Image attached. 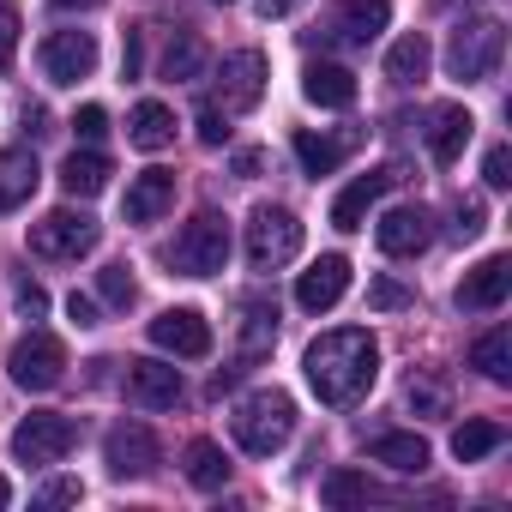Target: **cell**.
<instances>
[{
    "label": "cell",
    "mask_w": 512,
    "mask_h": 512,
    "mask_svg": "<svg viewBox=\"0 0 512 512\" xmlns=\"http://www.w3.org/2000/svg\"><path fill=\"white\" fill-rule=\"evenodd\" d=\"M217 7H229V0H217Z\"/></svg>",
    "instance_id": "816d5d0a"
},
{
    "label": "cell",
    "mask_w": 512,
    "mask_h": 512,
    "mask_svg": "<svg viewBox=\"0 0 512 512\" xmlns=\"http://www.w3.org/2000/svg\"><path fill=\"white\" fill-rule=\"evenodd\" d=\"M500 440H506L500 422H464V428L452 434V458H458V464H476V458H488Z\"/></svg>",
    "instance_id": "1f68e13d"
},
{
    "label": "cell",
    "mask_w": 512,
    "mask_h": 512,
    "mask_svg": "<svg viewBox=\"0 0 512 512\" xmlns=\"http://www.w3.org/2000/svg\"><path fill=\"white\" fill-rule=\"evenodd\" d=\"M410 302H416V296H410L398 278H374V284H368V308H380V314H398V308H410Z\"/></svg>",
    "instance_id": "74e56055"
},
{
    "label": "cell",
    "mask_w": 512,
    "mask_h": 512,
    "mask_svg": "<svg viewBox=\"0 0 512 512\" xmlns=\"http://www.w3.org/2000/svg\"><path fill=\"white\" fill-rule=\"evenodd\" d=\"M404 404L416 410V416H452V386L440 380V374H410V386H404Z\"/></svg>",
    "instance_id": "4dcf8cb0"
},
{
    "label": "cell",
    "mask_w": 512,
    "mask_h": 512,
    "mask_svg": "<svg viewBox=\"0 0 512 512\" xmlns=\"http://www.w3.org/2000/svg\"><path fill=\"white\" fill-rule=\"evenodd\" d=\"M169 205H175V175L169 169H145L127 187V223H157Z\"/></svg>",
    "instance_id": "44dd1931"
},
{
    "label": "cell",
    "mask_w": 512,
    "mask_h": 512,
    "mask_svg": "<svg viewBox=\"0 0 512 512\" xmlns=\"http://www.w3.org/2000/svg\"><path fill=\"white\" fill-rule=\"evenodd\" d=\"M482 229H488L482 199H458V205H452V241H476Z\"/></svg>",
    "instance_id": "8d00e7d4"
},
{
    "label": "cell",
    "mask_w": 512,
    "mask_h": 512,
    "mask_svg": "<svg viewBox=\"0 0 512 512\" xmlns=\"http://www.w3.org/2000/svg\"><path fill=\"white\" fill-rule=\"evenodd\" d=\"M157 458H163V446H157V434H151L145 422H115L109 440H103V464H109V476H121V482L151 476Z\"/></svg>",
    "instance_id": "8fae6325"
},
{
    "label": "cell",
    "mask_w": 512,
    "mask_h": 512,
    "mask_svg": "<svg viewBox=\"0 0 512 512\" xmlns=\"http://www.w3.org/2000/svg\"><path fill=\"white\" fill-rule=\"evenodd\" d=\"M19 127H25V133H31V139H43V133H49V115H43V109H37V103H31V109H25V115H19Z\"/></svg>",
    "instance_id": "7dc6e473"
},
{
    "label": "cell",
    "mask_w": 512,
    "mask_h": 512,
    "mask_svg": "<svg viewBox=\"0 0 512 512\" xmlns=\"http://www.w3.org/2000/svg\"><path fill=\"white\" fill-rule=\"evenodd\" d=\"M374 241H380V253H392V260H416V253H428V241H434V217L422 205H398V211L380 217Z\"/></svg>",
    "instance_id": "2e32d148"
},
{
    "label": "cell",
    "mask_w": 512,
    "mask_h": 512,
    "mask_svg": "<svg viewBox=\"0 0 512 512\" xmlns=\"http://www.w3.org/2000/svg\"><path fill=\"white\" fill-rule=\"evenodd\" d=\"M223 139H229L223 109H217V103H205V109H199V145H223Z\"/></svg>",
    "instance_id": "60d3db41"
},
{
    "label": "cell",
    "mask_w": 512,
    "mask_h": 512,
    "mask_svg": "<svg viewBox=\"0 0 512 512\" xmlns=\"http://www.w3.org/2000/svg\"><path fill=\"white\" fill-rule=\"evenodd\" d=\"M79 446V422L73 416H61V410H37V416H25L19 428H13V458L19 464H61L67 452Z\"/></svg>",
    "instance_id": "ba28073f"
},
{
    "label": "cell",
    "mask_w": 512,
    "mask_h": 512,
    "mask_svg": "<svg viewBox=\"0 0 512 512\" xmlns=\"http://www.w3.org/2000/svg\"><path fill=\"white\" fill-rule=\"evenodd\" d=\"M0 506H13V482L7 476H0Z\"/></svg>",
    "instance_id": "f907efd6"
},
{
    "label": "cell",
    "mask_w": 512,
    "mask_h": 512,
    "mask_svg": "<svg viewBox=\"0 0 512 512\" xmlns=\"http://www.w3.org/2000/svg\"><path fill=\"white\" fill-rule=\"evenodd\" d=\"M241 314H247V326H241V344H247V356H260V350L278 338V302H272V308H266V302H247Z\"/></svg>",
    "instance_id": "836d02e7"
},
{
    "label": "cell",
    "mask_w": 512,
    "mask_h": 512,
    "mask_svg": "<svg viewBox=\"0 0 512 512\" xmlns=\"http://www.w3.org/2000/svg\"><path fill=\"white\" fill-rule=\"evenodd\" d=\"M163 260H169L181 278H211V272H223V266H229V217L199 211L193 223H181V235L169 241Z\"/></svg>",
    "instance_id": "3957f363"
},
{
    "label": "cell",
    "mask_w": 512,
    "mask_h": 512,
    "mask_svg": "<svg viewBox=\"0 0 512 512\" xmlns=\"http://www.w3.org/2000/svg\"><path fill=\"white\" fill-rule=\"evenodd\" d=\"M73 127H79V139H85V145H97V139H103V133H109V115H103V109H97V103H85V109H79V115H73Z\"/></svg>",
    "instance_id": "ab89813d"
},
{
    "label": "cell",
    "mask_w": 512,
    "mask_h": 512,
    "mask_svg": "<svg viewBox=\"0 0 512 512\" xmlns=\"http://www.w3.org/2000/svg\"><path fill=\"white\" fill-rule=\"evenodd\" d=\"M302 368H308V386H314L320 404L350 410V404H362V398L374 392V380H380V344H374L362 326H344V332L314 338Z\"/></svg>",
    "instance_id": "6da1fadb"
},
{
    "label": "cell",
    "mask_w": 512,
    "mask_h": 512,
    "mask_svg": "<svg viewBox=\"0 0 512 512\" xmlns=\"http://www.w3.org/2000/svg\"><path fill=\"white\" fill-rule=\"evenodd\" d=\"M7 374H13V386H25V392H55V386L67 380V350H61V338H55V332L19 338L13 356H7Z\"/></svg>",
    "instance_id": "30bf717a"
},
{
    "label": "cell",
    "mask_w": 512,
    "mask_h": 512,
    "mask_svg": "<svg viewBox=\"0 0 512 512\" xmlns=\"http://www.w3.org/2000/svg\"><path fill=\"white\" fill-rule=\"evenodd\" d=\"M229 428H235L241 452L272 458V452H284V446H290V434H296V404H290V392H253V398H241V404H235Z\"/></svg>",
    "instance_id": "7a4b0ae2"
},
{
    "label": "cell",
    "mask_w": 512,
    "mask_h": 512,
    "mask_svg": "<svg viewBox=\"0 0 512 512\" xmlns=\"http://www.w3.org/2000/svg\"><path fill=\"white\" fill-rule=\"evenodd\" d=\"M470 133H476L470 109H440V115H434V133H428L434 163H458V157H464V145H470Z\"/></svg>",
    "instance_id": "4316f807"
},
{
    "label": "cell",
    "mask_w": 512,
    "mask_h": 512,
    "mask_svg": "<svg viewBox=\"0 0 512 512\" xmlns=\"http://www.w3.org/2000/svg\"><path fill=\"white\" fill-rule=\"evenodd\" d=\"M290 145H296V163H302L308 175H332V169L362 145V133H338V139H326V133H308V127H302Z\"/></svg>",
    "instance_id": "ffe728a7"
},
{
    "label": "cell",
    "mask_w": 512,
    "mask_h": 512,
    "mask_svg": "<svg viewBox=\"0 0 512 512\" xmlns=\"http://www.w3.org/2000/svg\"><path fill=\"white\" fill-rule=\"evenodd\" d=\"M199 73H205V43L193 31H175V43L163 49V79L181 85V79H199Z\"/></svg>",
    "instance_id": "f546056e"
},
{
    "label": "cell",
    "mask_w": 512,
    "mask_h": 512,
    "mask_svg": "<svg viewBox=\"0 0 512 512\" xmlns=\"http://www.w3.org/2000/svg\"><path fill=\"white\" fill-rule=\"evenodd\" d=\"M386 25H392V0H338V7L326 13V25L308 31V49H326V43L368 49Z\"/></svg>",
    "instance_id": "52a82bcc"
},
{
    "label": "cell",
    "mask_w": 512,
    "mask_h": 512,
    "mask_svg": "<svg viewBox=\"0 0 512 512\" xmlns=\"http://www.w3.org/2000/svg\"><path fill=\"white\" fill-rule=\"evenodd\" d=\"M253 13H260V19H284V13H296V0H253Z\"/></svg>",
    "instance_id": "c3c4849f"
},
{
    "label": "cell",
    "mask_w": 512,
    "mask_h": 512,
    "mask_svg": "<svg viewBox=\"0 0 512 512\" xmlns=\"http://www.w3.org/2000/svg\"><path fill=\"white\" fill-rule=\"evenodd\" d=\"M181 464H187V482H193V488H223V482H229V458H223L217 440H193V446L181 452Z\"/></svg>",
    "instance_id": "f1b7e54d"
},
{
    "label": "cell",
    "mask_w": 512,
    "mask_h": 512,
    "mask_svg": "<svg viewBox=\"0 0 512 512\" xmlns=\"http://www.w3.org/2000/svg\"><path fill=\"white\" fill-rule=\"evenodd\" d=\"M13 302H19V314H25V320H43V314H49L43 284H19V290H13Z\"/></svg>",
    "instance_id": "b9f144b4"
},
{
    "label": "cell",
    "mask_w": 512,
    "mask_h": 512,
    "mask_svg": "<svg viewBox=\"0 0 512 512\" xmlns=\"http://www.w3.org/2000/svg\"><path fill=\"white\" fill-rule=\"evenodd\" d=\"M320 500H326V506H356V500H380V488H374L368 476H356V470H332V476L320 482Z\"/></svg>",
    "instance_id": "d6a6232c"
},
{
    "label": "cell",
    "mask_w": 512,
    "mask_h": 512,
    "mask_svg": "<svg viewBox=\"0 0 512 512\" xmlns=\"http://www.w3.org/2000/svg\"><path fill=\"white\" fill-rule=\"evenodd\" d=\"M260 97H266V55H260V49L223 55L217 85H211V103H217L223 115H247V109H260Z\"/></svg>",
    "instance_id": "9c48e42d"
},
{
    "label": "cell",
    "mask_w": 512,
    "mask_h": 512,
    "mask_svg": "<svg viewBox=\"0 0 512 512\" xmlns=\"http://www.w3.org/2000/svg\"><path fill=\"white\" fill-rule=\"evenodd\" d=\"M151 344L181 356V362H199V356H211V326H205L199 308H163L151 320Z\"/></svg>",
    "instance_id": "4fadbf2b"
},
{
    "label": "cell",
    "mask_w": 512,
    "mask_h": 512,
    "mask_svg": "<svg viewBox=\"0 0 512 512\" xmlns=\"http://www.w3.org/2000/svg\"><path fill=\"white\" fill-rule=\"evenodd\" d=\"M121 392H127V404H139V410H175V404L187 398V386H181V368H175V362H151V356L127 362V374H121Z\"/></svg>",
    "instance_id": "7c38bea8"
},
{
    "label": "cell",
    "mask_w": 512,
    "mask_h": 512,
    "mask_svg": "<svg viewBox=\"0 0 512 512\" xmlns=\"http://www.w3.org/2000/svg\"><path fill=\"white\" fill-rule=\"evenodd\" d=\"M61 187H67L73 199H97V193L109 187V157H103V151H67Z\"/></svg>",
    "instance_id": "d4e9b609"
},
{
    "label": "cell",
    "mask_w": 512,
    "mask_h": 512,
    "mask_svg": "<svg viewBox=\"0 0 512 512\" xmlns=\"http://www.w3.org/2000/svg\"><path fill=\"white\" fill-rule=\"evenodd\" d=\"M37 181H43V169H37V157L31 151H0V211H19V205H31V193H37Z\"/></svg>",
    "instance_id": "603a6c76"
},
{
    "label": "cell",
    "mask_w": 512,
    "mask_h": 512,
    "mask_svg": "<svg viewBox=\"0 0 512 512\" xmlns=\"http://www.w3.org/2000/svg\"><path fill=\"white\" fill-rule=\"evenodd\" d=\"M67 314H73V326H103V320H97V302H91V296H79V290L67 296Z\"/></svg>",
    "instance_id": "7bdbcfd3"
},
{
    "label": "cell",
    "mask_w": 512,
    "mask_h": 512,
    "mask_svg": "<svg viewBox=\"0 0 512 512\" xmlns=\"http://www.w3.org/2000/svg\"><path fill=\"white\" fill-rule=\"evenodd\" d=\"M127 145H139V151L175 145V115H169L163 103H139V109L127 115Z\"/></svg>",
    "instance_id": "484cf974"
},
{
    "label": "cell",
    "mask_w": 512,
    "mask_h": 512,
    "mask_svg": "<svg viewBox=\"0 0 512 512\" xmlns=\"http://www.w3.org/2000/svg\"><path fill=\"white\" fill-rule=\"evenodd\" d=\"M368 458L386 464V470H398V476H422V470H428V440L392 428V434H374V440H368Z\"/></svg>",
    "instance_id": "7402d4cb"
},
{
    "label": "cell",
    "mask_w": 512,
    "mask_h": 512,
    "mask_svg": "<svg viewBox=\"0 0 512 512\" xmlns=\"http://www.w3.org/2000/svg\"><path fill=\"white\" fill-rule=\"evenodd\" d=\"M428 61H434L428 37L410 31V37H398V43L386 49V79H392V85H422V79H428Z\"/></svg>",
    "instance_id": "cb8c5ba5"
},
{
    "label": "cell",
    "mask_w": 512,
    "mask_h": 512,
    "mask_svg": "<svg viewBox=\"0 0 512 512\" xmlns=\"http://www.w3.org/2000/svg\"><path fill=\"white\" fill-rule=\"evenodd\" d=\"M482 181H488V187H512V151H506V145H494V151L482 157Z\"/></svg>",
    "instance_id": "f35d334b"
},
{
    "label": "cell",
    "mask_w": 512,
    "mask_h": 512,
    "mask_svg": "<svg viewBox=\"0 0 512 512\" xmlns=\"http://www.w3.org/2000/svg\"><path fill=\"white\" fill-rule=\"evenodd\" d=\"M229 169H235L241 181H253V175L266 169V157H260V151H235V163H229Z\"/></svg>",
    "instance_id": "bcb514c9"
},
{
    "label": "cell",
    "mask_w": 512,
    "mask_h": 512,
    "mask_svg": "<svg viewBox=\"0 0 512 512\" xmlns=\"http://www.w3.org/2000/svg\"><path fill=\"white\" fill-rule=\"evenodd\" d=\"M97 296H103L109 308H133L139 284H133V272H127V266H103V272H97Z\"/></svg>",
    "instance_id": "e575fe53"
},
{
    "label": "cell",
    "mask_w": 512,
    "mask_h": 512,
    "mask_svg": "<svg viewBox=\"0 0 512 512\" xmlns=\"http://www.w3.org/2000/svg\"><path fill=\"white\" fill-rule=\"evenodd\" d=\"M302 253V217L284 205H260L247 217V266L253 272H278L284 260Z\"/></svg>",
    "instance_id": "5b68a950"
},
{
    "label": "cell",
    "mask_w": 512,
    "mask_h": 512,
    "mask_svg": "<svg viewBox=\"0 0 512 512\" xmlns=\"http://www.w3.org/2000/svg\"><path fill=\"white\" fill-rule=\"evenodd\" d=\"M302 97H308L314 109H350V103H356V73L338 67V61H314V67L302 73Z\"/></svg>",
    "instance_id": "d6986e66"
},
{
    "label": "cell",
    "mask_w": 512,
    "mask_h": 512,
    "mask_svg": "<svg viewBox=\"0 0 512 512\" xmlns=\"http://www.w3.org/2000/svg\"><path fill=\"white\" fill-rule=\"evenodd\" d=\"M37 500H43V506H73V500H79V482H67V476H61V482H49Z\"/></svg>",
    "instance_id": "ee69618b"
},
{
    "label": "cell",
    "mask_w": 512,
    "mask_h": 512,
    "mask_svg": "<svg viewBox=\"0 0 512 512\" xmlns=\"http://www.w3.org/2000/svg\"><path fill=\"white\" fill-rule=\"evenodd\" d=\"M440 7H446V0H440Z\"/></svg>",
    "instance_id": "f5cc1de1"
},
{
    "label": "cell",
    "mask_w": 512,
    "mask_h": 512,
    "mask_svg": "<svg viewBox=\"0 0 512 512\" xmlns=\"http://www.w3.org/2000/svg\"><path fill=\"white\" fill-rule=\"evenodd\" d=\"M19 31H25L19 0H0V73H7V67H13V55H19Z\"/></svg>",
    "instance_id": "d590c367"
},
{
    "label": "cell",
    "mask_w": 512,
    "mask_h": 512,
    "mask_svg": "<svg viewBox=\"0 0 512 512\" xmlns=\"http://www.w3.org/2000/svg\"><path fill=\"white\" fill-rule=\"evenodd\" d=\"M61 13H91V7H103V0H55Z\"/></svg>",
    "instance_id": "681fc988"
},
{
    "label": "cell",
    "mask_w": 512,
    "mask_h": 512,
    "mask_svg": "<svg viewBox=\"0 0 512 512\" xmlns=\"http://www.w3.org/2000/svg\"><path fill=\"white\" fill-rule=\"evenodd\" d=\"M398 181H404V169H398V163L356 175V181L332 199V229H344V235H350V229H362V223H368V211L380 205V193H386V187H398Z\"/></svg>",
    "instance_id": "5bb4252c"
},
{
    "label": "cell",
    "mask_w": 512,
    "mask_h": 512,
    "mask_svg": "<svg viewBox=\"0 0 512 512\" xmlns=\"http://www.w3.org/2000/svg\"><path fill=\"white\" fill-rule=\"evenodd\" d=\"M139 61H145V49H139V31H127V49H121V79H139Z\"/></svg>",
    "instance_id": "f6af8a7d"
},
{
    "label": "cell",
    "mask_w": 512,
    "mask_h": 512,
    "mask_svg": "<svg viewBox=\"0 0 512 512\" xmlns=\"http://www.w3.org/2000/svg\"><path fill=\"white\" fill-rule=\"evenodd\" d=\"M470 368H482V380L506 386V380H512V332H506V326L482 332V338L470 344Z\"/></svg>",
    "instance_id": "83f0119b"
},
{
    "label": "cell",
    "mask_w": 512,
    "mask_h": 512,
    "mask_svg": "<svg viewBox=\"0 0 512 512\" xmlns=\"http://www.w3.org/2000/svg\"><path fill=\"white\" fill-rule=\"evenodd\" d=\"M344 290H350V260H344V253H326V260H314V266L296 278V308L326 314V308L344 302Z\"/></svg>",
    "instance_id": "e0dca14e"
},
{
    "label": "cell",
    "mask_w": 512,
    "mask_h": 512,
    "mask_svg": "<svg viewBox=\"0 0 512 512\" xmlns=\"http://www.w3.org/2000/svg\"><path fill=\"white\" fill-rule=\"evenodd\" d=\"M506 296H512V260H506V253L482 260V266L464 272V284H458V308H464V314H494Z\"/></svg>",
    "instance_id": "ac0fdd59"
},
{
    "label": "cell",
    "mask_w": 512,
    "mask_h": 512,
    "mask_svg": "<svg viewBox=\"0 0 512 512\" xmlns=\"http://www.w3.org/2000/svg\"><path fill=\"white\" fill-rule=\"evenodd\" d=\"M97 241H103V223L91 211H73V205H61V211L31 223V253L37 260H85Z\"/></svg>",
    "instance_id": "8992f818"
},
{
    "label": "cell",
    "mask_w": 512,
    "mask_h": 512,
    "mask_svg": "<svg viewBox=\"0 0 512 512\" xmlns=\"http://www.w3.org/2000/svg\"><path fill=\"white\" fill-rule=\"evenodd\" d=\"M91 67H97V37H91V31H55V37L43 43V73H49V85H79V79H91Z\"/></svg>",
    "instance_id": "9a60e30c"
},
{
    "label": "cell",
    "mask_w": 512,
    "mask_h": 512,
    "mask_svg": "<svg viewBox=\"0 0 512 512\" xmlns=\"http://www.w3.org/2000/svg\"><path fill=\"white\" fill-rule=\"evenodd\" d=\"M500 55H506L500 19H464V25L452 31V43H446V73H452L458 85H482V79H494Z\"/></svg>",
    "instance_id": "277c9868"
}]
</instances>
